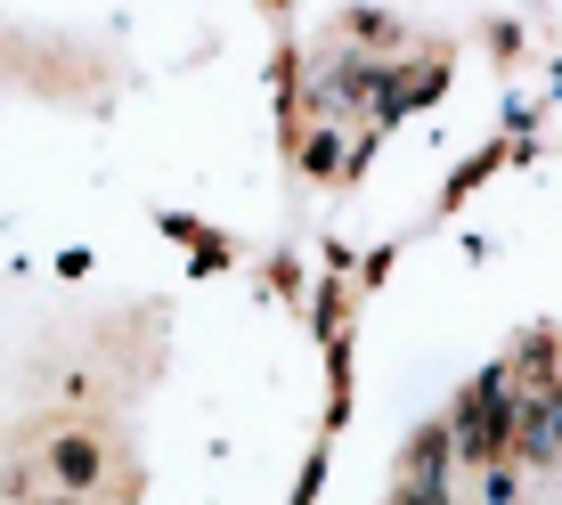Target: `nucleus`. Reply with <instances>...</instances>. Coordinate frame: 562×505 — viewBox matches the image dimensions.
Segmentation results:
<instances>
[{"instance_id": "20e7f679", "label": "nucleus", "mask_w": 562, "mask_h": 505, "mask_svg": "<svg viewBox=\"0 0 562 505\" xmlns=\"http://www.w3.org/2000/svg\"><path fill=\"white\" fill-rule=\"evenodd\" d=\"M99 473H106V449L90 433H57L49 440V481L66 497H82V490H99Z\"/></svg>"}, {"instance_id": "f257e3e1", "label": "nucleus", "mask_w": 562, "mask_h": 505, "mask_svg": "<svg viewBox=\"0 0 562 505\" xmlns=\"http://www.w3.org/2000/svg\"><path fill=\"white\" fill-rule=\"evenodd\" d=\"M457 457H473V464H497L506 457V440H514V383L506 375H481L473 392L457 400Z\"/></svg>"}, {"instance_id": "f03ea898", "label": "nucleus", "mask_w": 562, "mask_h": 505, "mask_svg": "<svg viewBox=\"0 0 562 505\" xmlns=\"http://www.w3.org/2000/svg\"><path fill=\"white\" fill-rule=\"evenodd\" d=\"M506 457H521V464H554V457H562V383H554V375L521 383V400H514V440H506Z\"/></svg>"}, {"instance_id": "7ed1b4c3", "label": "nucleus", "mask_w": 562, "mask_h": 505, "mask_svg": "<svg viewBox=\"0 0 562 505\" xmlns=\"http://www.w3.org/2000/svg\"><path fill=\"white\" fill-rule=\"evenodd\" d=\"M392 505H457L449 497V440H440V433H424L408 449V473H400V497Z\"/></svg>"}, {"instance_id": "39448f33", "label": "nucleus", "mask_w": 562, "mask_h": 505, "mask_svg": "<svg viewBox=\"0 0 562 505\" xmlns=\"http://www.w3.org/2000/svg\"><path fill=\"white\" fill-rule=\"evenodd\" d=\"M42 505H82V497H66V490H57V497H42Z\"/></svg>"}]
</instances>
